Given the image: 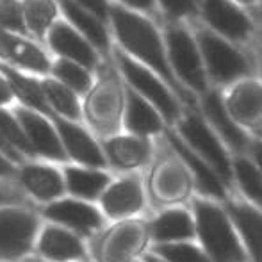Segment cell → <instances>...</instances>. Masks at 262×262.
I'll use <instances>...</instances> for the list:
<instances>
[{"instance_id": "1", "label": "cell", "mask_w": 262, "mask_h": 262, "mask_svg": "<svg viewBox=\"0 0 262 262\" xmlns=\"http://www.w3.org/2000/svg\"><path fill=\"white\" fill-rule=\"evenodd\" d=\"M111 18H113L114 31H116V36L123 49L159 73L169 86L175 88L177 93L187 98L186 90L177 82V77L171 70L164 45L159 38L156 27L143 16L120 6L111 7Z\"/></svg>"}, {"instance_id": "2", "label": "cell", "mask_w": 262, "mask_h": 262, "mask_svg": "<svg viewBox=\"0 0 262 262\" xmlns=\"http://www.w3.org/2000/svg\"><path fill=\"white\" fill-rule=\"evenodd\" d=\"M194 225L212 262H246V252L227 210L207 200H194Z\"/></svg>"}, {"instance_id": "3", "label": "cell", "mask_w": 262, "mask_h": 262, "mask_svg": "<svg viewBox=\"0 0 262 262\" xmlns=\"http://www.w3.org/2000/svg\"><path fill=\"white\" fill-rule=\"evenodd\" d=\"M39 221L31 210L18 205L0 207V262H14L32 250Z\"/></svg>"}, {"instance_id": "4", "label": "cell", "mask_w": 262, "mask_h": 262, "mask_svg": "<svg viewBox=\"0 0 262 262\" xmlns=\"http://www.w3.org/2000/svg\"><path fill=\"white\" fill-rule=\"evenodd\" d=\"M168 39V59L175 75L187 88L198 93H207V75L204 68L198 41L187 31L180 27H171L166 34Z\"/></svg>"}, {"instance_id": "5", "label": "cell", "mask_w": 262, "mask_h": 262, "mask_svg": "<svg viewBox=\"0 0 262 262\" xmlns=\"http://www.w3.org/2000/svg\"><path fill=\"white\" fill-rule=\"evenodd\" d=\"M179 132L180 138L187 143V146L216 171L221 182L225 186H230L234 180V166L209 125L196 114H189L179 123Z\"/></svg>"}, {"instance_id": "6", "label": "cell", "mask_w": 262, "mask_h": 262, "mask_svg": "<svg viewBox=\"0 0 262 262\" xmlns=\"http://www.w3.org/2000/svg\"><path fill=\"white\" fill-rule=\"evenodd\" d=\"M198 47H200L205 68L216 82L228 84L250 73V66L243 54L221 36L209 31H200Z\"/></svg>"}, {"instance_id": "7", "label": "cell", "mask_w": 262, "mask_h": 262, "mask_svg": "<svg viewBox=\"0 0 262 262\" xmlns=\"http://www.w3.org/2000/svg\"><path fill=\"white\" fill-rule=\"evenodd\" d=\"M118 62H120L121 72L125 73L130 86L136 90V93H139L145 100H148L150 104L156 107L159 114L166 121L173 123V121L179 120V102H177L173 93L162 84V80L159 79L156 73L150 72L148 68H145L143 64L136 62L134 59L125 54H118Z\"/></svg>"}, {"instance_id": "8", "label": "cell", "mask_w": 262, "mask_h": 262, "mask_svg": "<svg viewBox=\"0 0 262 262\" xmlns=\"http://www.w3.org/2000/svg\"><path fill=\"white\" fill-rule=\"evenodd\" d=\"M43 216L54 225L64 227L77 235H90L104 225L100 210L91 204L77 198H59L43 209Z\"/></svg>"}, {"instance_id": "9", "label": "cell", "mask_w": 262, "mask_h": 262, "mask_svg": "<svg viewBox=\"0 0 262 262\" xmlns=\"http://www.w3.org/2000/svg\"><path fill=\"white\" fill-rule=\"evenodd\" d=\"M50 120L54 121L55 128H57V134L61 138L68 157L82 164L84 168H104L107 162L105 154L82 127L66 120V118L57 116V114H54Z\"/></svg>"}, {"instance_id": "10", "label": "cell", "mask_w": 262, "mask_h": 262, "mask_svg": "<svg viewBox=\"0 0 262 262\" xmlns=\"http://www.w3.org/2000/svg\"><path fill=\"white\" fill-rule=\"evenodd\" d=\"M16 118L24 127L36 156H43L50 161L68 159V154L57 134V128L52 127L49 118L31 109H16Z\"/></svg>"}, {"instance_id": "11", "label": "cell", "mask_w": 262, "mask_h": 262, "mask_svg": "<svg viewBox=\"0 0 262 262\" xmlns=\"http://www.w3.org/2000/svg\"><path fill=\"white\" fill-rule=\"evenodd\" d=\"M207 24L221 36L234 41H245L252 34V21L232 0H202Z\"/></svg>"}, {"instance_id": "12", "label": "cell", "mask_w": 262, "mask_h": 262, "mask_svg": "<svg viewBox=\"0 0 262 262\" xmlns=\"http://www.w3.org/2000/svg\"><path fill=\"white\" fill-rule=\"evenodd\" d=\"M38 252L50 262L86 260V248L75 232L59 225H47L38 235Z\"/></svg>"}, {"instance_id": "13", "label": "cell", "mask_w": 262, "mask_h": 262, "mask_svg": "<svg viewBox=\"0 0 262 262\" xmlns=\"http://www.w3.org/2000/svg\"><path fill=\"white\" fill-rule=\"evenodd\" d=\"M18 180L21 187L36 200L49 204L59 200L66 189L64 175H61L59 169L45 164H25L18 171Z\"/></svg>"}, {"instance_id": "14", "label": "cell", "mask_w": 262, "mask_h": 262, "mask_svg": "<svg viewBox=\"0 0 262 262\" xmlns=\"http://www.w3.org/2000/svg\"><path fill=\"white\" fill-rule=\"evenodd\" d=\"M102 209L109 217H128L138 214L143 209L145 196H143V187L138 179H121L113 182L105 189L100 198Z\"/></svg>"}, {"instance_id": "15", "label": "cell", "mask_w": 262, "mask_h": 262, "mask_svg": "<svg viewBox=\"0 0 262 262\" xmlns=\"http://www.w3.org/2000/svg\"><path fill=\"white\" fill-rule=\"evenodd\" d=\"M204 113L214 127V130L220 132V136L235 150V152H245L246 148H252V141L248 136L243 132V128L237 125V121L228 113V107L221 100V97L214 91H207L204 95Z\"/></svg>"}, {"instance_id": "16", "label": "cell", "mask_w": 262, "mask_h": 262, "mask_svg": "<svg viewBox=\"0 0 262 262\" xmlns=\"http://www.w3.org/2000/svg\"><path fill=\"white\" fill-rule=\"evenodd\" d=\"M50 47L64 59L73 61L84 68H91L97 64V54L93 47L82 38L79 31L64 21H55L49 32Z\"/></svg>"}, {"instance_id": "17", "label": "cell", "mask_w": 262, "mask_h": 262, "mask_svg": "<svg viewBox=\"0 0 262 262\" xmlns=\"http://www.w3.org/2000/svg\"><path fill=\"white\" fill-rule=\"evenodd\" d=\"M227 212L253 262H262V210L246 202H230Z\"/></svg>"}, {"instance_id": "18", "label": "cell", "mask_w": 262, "mask_h": 262, "mask_svg": "<svg viewBox=\"0 0 262 262\" xmlns=\"http://www.w3.org/2000/svg\"><path fill=\"white\" fill-rule=\"evenodd\" d=\"M168 138H169L171 146L175 148V152L179 154L180 159L184 161V164L193 171L198 187H200L205 194H209V196H214V198H217V200H225V198H227V194H225V184L221 182V179L216 175V171H214L196 152H193L182 138L173 136V134H168Z\"/></svg>"}, {"instance_id": "19", "label": "cell", "mask_w": 262, "mask_h": 262, "mask_svg": "<svg viewBox=\"0 0 262 262\" xmlns=\"http://www.w3.org/2000/svg\"><path fill=\"white\" fill-rule=\"evenodd\" d=\"M0 57L20 64L21 68L45 73L50 68L49 57L34 43L0 29Z\"/></svg>"}, {"instance_id": "20", "label": "cell", "mask_w": 262, "mask_h": 262, "mask_svg": "<svg viewBox=\"0 0 262 262\" xmlns=\"http://www.w3.org/2000/svg\"><path fill=\"white\" fill-rule=\"evenodd\" d=\"M66 191L77 200L91 202L102 198L105 189L111 186V177L97 168H77L68 166L64 169Z\"/></svg>"}, {"instance_id": "21", "label": "cell", "mask_w": 262, "mask_h": 262, "mask_svg": "<svg viewBox=\"0 0 262 262\" xmlns=\"http://www.w3.org/2000/svg\"><path fill=\"white\" fill-rule=\"evenodd\" d=\"M196 232L193 217L184 209H171L159 214L150 225V234L159 245L168 243H184Z\"/></svg>"}, {"instance_id": "22", "label": "cell", "mask_w": 262, "mask_h": 262, "mask_svg": "<svg viewBox=\"0 0 262 262\" xmlns=\"http://www.w3.org/2000/svg\"><path fill=\"white\" fill-rule=\"evenodd\" d=\"M105 159L120 169L143 166L150 159V143L139 136H118L105 143Z\"/></svg>"}, {"instance_id": "23", "label": "cell", "mask_w": 262, "mask_h": 262, "mask_svg": "<svg viewBox=\"0 0 262 262\" xmlns=\"http://www.w3.org/2000/svg\"><path fill=\"white\" fill-rule=\"evenodd\" d=\"M228 113L235 121L245 125L262 123V86L257 82H241L230 95Z\"/></svg>"}, {"instance_id": "24", "label": "cell", "mask_w": 262, "mask_h": 262, "mask_svg": "<svg viewBox=\"0 0 262 262\" xmlns=\"http://www.w3.org/2000/svg\"><path fill=\"white\" fill-rule=\"evenodd\" d=\"M125 127L136 136L157 134L162 128V120L159 111L139 93L128 91L127 107H125Z\"/></svg>"}, {"instance_id": "25", "label": "cell", "mask_w": 262, "mask_h": 262, "mask_svg": "<svg viewBox=\"0 0 262 262\" xmlns=\"http://www.w3.org/2000/svg\"><path fill=\"white\" fill-rule=\"evenodd\" d=\"M6 75L7 82H9L13 93L24 102L25 105H29L31 109L38 111L39 114L47 118L54 116V111L50 107L49 100H47V95L43 91V84L38 82L36 79H31V77H25L21 73L14 72V70L7 68V66H0Z\"/></svg>"}, {"instance_id": "26", "label": "cell", "mask_w": 262, "mask_h": 262, "mask_svg": "<svg viewBox=\"0 0 262 262\" xmlns=\"http://www.w3.org/2000/svg\"><path fill=\"white\" fill-rule=\"evenodd\" d=\"M145 241V230L139 225H121L104 243L105 262H127L141 248Z\"/></svg>"}, {"instance_id": "27", "label": "cell", "mask_w": 262, "mask_h": 262, "mask_svg": "<svg viewBox=\"0 0 262 262\" xmlns=\"http://www.w3.org/2000/svg\"><path fill=\"white\" fill-rule=\"evenodd\" d=\"M62 13L66 14L70 21L75 25V29L79 32H82L88 39L91 41V45L98 47V49H107L109 47V38H107V31L102 25V20L98 16H95L93 13H90L88 9H84L82 6H79L73 0H59Z\"/></svg>"}, {"instance_id": "28", "label": "cell", "mask_w": 262, "mask_h": 262, "mask_svg": "<svg viewBox=\"0 0 262 262\" xmlns=\"http://www.w3.org/2000/svg\"><path fill=\"white\" fill-rule=\"evenodd\" d=\"M43 91L47 95V100H49L50 107L57 116L66 118L70 121H75L80 118V105L77 100L75 93L70 90L68 86H64L62 82L57 80L47 79L43 80Z\"/></svg>"}, {"instance_id": "29", "label": "cell", "mask_w": 262, "mask_h": 262, "mask_svg": "<svg viewBox=\"0 0 262 262\" xmlns=\"http://www.w3.org/2000/svg\"><path fill=\"white\" fill-rule=\"evenodd\" d=\"M234 177L243 193L262 209V171L253 161L237 157L234 162Z\"/></svg>"}, {"instance_id": "30", "label": "cell", "mask_w": 262, "mask_h": 262, "mask_svg": "<svg viewBox=\"0 0 262 262\" xmlns=\"http://www.w3.org/2000/svg\"><path fill=\"white\" fill-rule=\"evenodd\" d=\"M55 6L54 0H25L24 14L27 27L34 32L36 36H43L47 29L52 25L55 18Z\"/></svg>"}, {"instance_id": "31", "label": "cell", "mask_w": 262, "mask_h": 262, "mask_svg": "<svg viewBox=\"0 0 262 262\" xmlns=\"http://www.w3.org/2000/svg\"><path fill=\"white\" fill-rule=\"evenodd\" d=\"M154 255L162 262H212L205 250L191 243H168L154 248Z\"/></svg>"}, {"instance_id": "32", "label": "cell", "mask_w": 262, "mask_h": 262, "mask_svg": "<svg viewBox=\"0 0 262 262\" xmlns=\"http://www.w3.org/2000/svg\"><path fill=\"white\" fill-rule=\"evenodd\" d=\"M187 182L186 175L175 166H164L159 173L156 180V191L159 196L166 198V200H179L187 194Z\"/></svg>"}, {"instance_id": "33", "label": "cell", "mask_w": 262, "mask_h": 262, "mask_svg": "<svg viewBox=\"0 0 262 262\" xmlns=\"http://www.w3.org/2000/svg\"><path fill=\"white\" fill-rule=\"evenodd\" d=\"M0 134L4 136V139H6L20 156L21 154H25V156H36L31 146V141H29L27 134H25L24 127H21V123L18 121V118L4 109H0Z\"/></svg>"}, {"instance_id": "34", "label": "cell", "mask_w": 262, "mask_h": 262, "mask_svg": "<svg viewBox=\"0 0 262 262\" xmlns=\"http://www.w3.org/2000/svg\"><path fill=\"white\" fill-rule=\"evenodd\" d=\"M55 77L61 80L64 86H68L72 91L77 93H84L90 90L91 86V75L88 73L86 68H82L80 64L68 59H59L57 62L52 66Z\"/></svg>"}, {"instance_id": "35", "label": "cell", "mask_w": 262, "mask_h": 262, "mask_svg": "<svg viewBox=\"0 0 262 262\" xmlns=\"http://www.w3.org/2000/svg\"><path fill=\"white\" fill-rule=\"evenodd\" d=\"M0 29L14 32L25 31L24 6H20L16 0H2L0 2Z\"/></svg>"}, {"instance_id": "36", "label": "cell", "mask_w": 262, "mask_h": 262, "mask_svg": "<svg viewBox=\"0 0 262 262\" xmlns=\"http://www.w3.org/2000/svg\"><path fill=\"white\" fill-rule=\"evenodd\" d=\"M166 13H169L175 18L191 16L196 13V2L194 0H161Z\"/></svg>"}, {"instance_id": "37", "label": "cell", "mask_w": 262, "mask_h": 262, "mask_svg": "<svg viewBox=\"0 0 262 262\" xmlns=\"http://www.w3.org/2000/svg\"><path fill=\"white\" fill-rule=\"evenodd\" d=\"M79 6H82L84 9H88L90 13H93L95 16H98L100 20H104L107 16V11H109V6H107L105 0H73Z\"/></svg>"}, {"instance_id": "38", "label": "cell", "mask_w": 262, "mask_h": 262, "mask_svg": "<svg viewBox=\"0 0 262 262\" xmlns=\"http://www.w3.org/2000/svg\"><path fill=\"white\" fill-rule=\"evenodd\" d=\"M21 196L11 189H0V207L7 204H20Z\"/></svg>"}, {"instance_id": "39", "label": "cell", "mask_w": 262, "mask_h": 262, "mask_svg": "<svg viewBox=\"0 0 262 262\" xmlns=\"http://www.w3.org/2000/svg\"><path fill=\"white\" fill-rule=\"evenodd\" d=\"M13 95L14 93H13V90H11L7 79H2V77H0V105L13 100Z\"/></svg>"}, {"instance_id": "40", "label": "cell", "mask_w": 262, "mask_h": 262, "mask_svg": "<svg viewBox=\"0 0 262 262\" xmlns=\"http://www.w3.org/2000/svg\"><path fill=\"white\" fill-rule=\"evenodd\" d=\"M13 173H16V168H14L13 161L7 159L2 152H0V179H2V177L13 175Z\"/></svg>"}, {"instance_id": "41", "label": "cell", "mask_w": 262, "mask_h": 262, "mask_svg": "<svg viewBox=\"0 0 262 262\" xmlns=\"http://www.w3.org/2000/svg\"><path fill=\"white\" fill-rule=\"evenodd\" d=\"M121 2L134 7V9H141V11L152 9V6H154V0H121Z\"/></svg>"}, {"instance_id": "42", "label": "cell", "mask_w": 262, "mask_h": 262, "mask_svg": "<svg viewBox=\"0 0 262 262\" xmlns=\"http://www.w3.org/2000/svg\"><path fill=\"white\" fill-rule=\"evenodd\" d=\"M252 154H253V159H255V164L260 168V171H262V143L260 141H255V143H252Z\"/></svg>"}, {"instance_id": "43", "label": "cell", "mask_w": 262, "mask_h": 262, "mask_svg": "<svg viewBox=\"0 0 262 262\" xmlns=\"http://www.w3.org/2000/svg\"><path fill=\"white\" fill-rule=\"evenodd\" d=\"M146 262H162L159 257H156V255H148L146 257Z\"/></svg>"}, {"instance_id": "44", "label": "cell", "mask_w": 262, "mask_h": 262, "mask_svg": "<svg viewBox=\"0 0 262 262\" xmlns=\"http://www.w3.org/2000/svg\"><path fill=\"white\" fill-rule=\"evenodd\" d=\"M237 2H243V4H253V2H257V0H237Z\"/></svg>"}]
</instances>
